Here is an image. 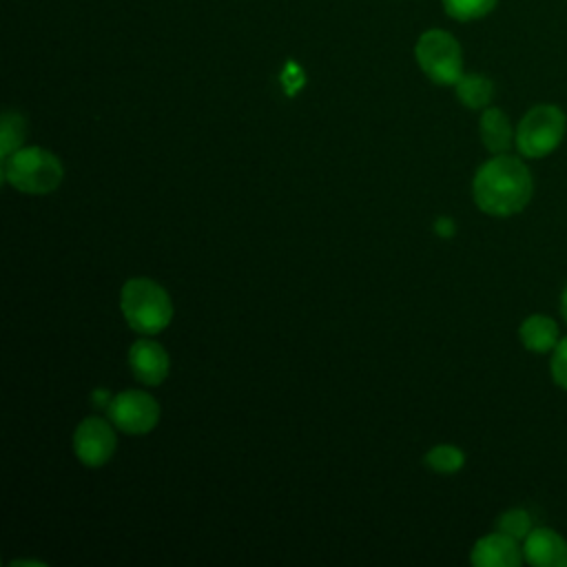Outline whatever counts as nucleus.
I'll return each mask as SVG.
<instances>
[{
    "label": "nucleus",
    "instance_id": "nucleus-4",
    "mask_svg": "<svg viewBox=\"0 0 567 567\" xmlns=\"http://www.w3.org/2000/svg\"><path fill=\"white\" fill-rule=\"evenodd\" d=\"M567 117L556 104L532 106L516 126L514 146L523 157L538 159L549 155L563 140Z\"/></svg>",
    "mask_w": 567,
    "mask_h": 567
},
{
    "label": "nucleus",
    "instance_id": "nucleus-14",
    "mask_svg": "<svg viewBox=\"0 0 567 567\" xmlns=\"http://www.w3.org/2000/svg\"><path fill=\"white\" fill-rule=\"evenodd\" d=\"M27 137V120L18 111H4L0 117V157L22 148Z\"/></svg>",
    "mask_w": 567,
    "mask_h": 567
},
{
    "label": "nucleus",
    "instance_id": "nucleus-7",
    "mask_svg": "<svg viewBox=\"0 0 567 567\" xmlns=\"http://www.w3.org/2000/svg\"><path fill=\"white\" fill-rule=\"evenodd\" d=\"M117 447L115 432L106 419L86 416L73 432V450L82 465L102 467L111 461Z\"/></svg>",
    "mask_w": 567,
    "mask_h": 567
},
{
    "label": "nucleus",
    "instance_id": "nucleus-20",
    "mask_svg": "<svg viewBox=\"0 0 567 567\" xmlns=\"http://www.w3.org/2000/svg\"><path fill=\"white\" fill-rule=\"evenodd\" d=\"M560 315H563V319L567 323V286L563 288V295H560Z\"/></svg>",
    "mask_w": 567,
    "mask_h": 567
},
{
    "label": "nucleus",
    "instance_id": "nucleus-6",
    "mask_svg": "<svg viewBox=\"0 0 567 567\" xmlns=\"http://www.w3.org/2000/svg\"><path fill=\"white\" fill-rule=\"evenodd\" d=\"M111 423L124 434H146L159 421V403L144 390H124L106 408Z\"/></svg>",
    "mask_w": 567,
    "mask_h": 567
},
{
    "label": "nucleus",
    "instance_id": "nucleus-5",
    "mask_svg": "<svg viewBox=\"0 0 567 567\" xmlns=\"http://www.w3.org/2000/svg\"><path fill=\"white\" fill-rule=\"evenodd\" d=\"M416 62L436 84H456L463 75V51L458 40L441 29H430L416 40Z\"/></svg>",
    "mask_w": 567,
    "mask_h": 567
},
{
    "label": "nucleus",
    "instance_id": "nucleus-9",
    "mask_svg": "<svg viewBox=\"0 0 567 567\" xmlns=\"http://www.w3.org/2000/svg\"><path fill=\"white\" fill-rule=\"evenodd\" d=\"M128 365L133 377L144 385H159L168 377L171 361L164 346L142 337L128 350Z\"/></svg>",
    "mask_w": 567,
    "mask_h": 567
},
{
    "label": "nucleus",
    "instance_id": "nucleus-12",
    "mask_svg": "<svg viewBox=\"0 0 567 567\" xmlns=\"http://www.w3.org/2000/svg\"><path fill=\"white\" fill-rule=\"evenodd\" d=\"M518 337H520V343L529 352H538V354L551 352L556 348V343L560 341L558 323L547 315H529L520 323Z\"/></svg>",
    "mask_w": 567,
    "mask_h": 567
},
{
    "label": "nucleus",
    "instance_id": "nucleus-3",
    "mask_svg": "<svg viewBox=\"0 0 567 567\" xmlns=\"http://www.w3.org/2000/svg\"><path fill=\"white\" fill-rule=\"evenodd\" d=\"M64 177V168L47 148L27 146L2 157V179L20 193L47 195L53 193Z\"/></svg>",
    "mask_w": 567,
    "mask_h": 567
},
{
    "label": "nucleus",
    "instance_id": "nucleus-8",
    "mask_svg": "<svg viewBox=\"0 0 567 567\" xmlns=\"http://www.w3.org/2000/svg\"><path fill=\"white\" fill-rule=\"evenodd\" d=\"M518 543L520 540L496 529L474 543L470 560L474 567H518L525 558Z\"/></svg>",
    "mask_w": 567,
    "mask_h": 567
},
{
    "label": "nucleus",
    "instance_id": "nucleus-19",
    "mask_svg": "<svg viewBox=\"0 0 567 567\" xmlns=\"http://www.w3.org/2000/svg\"><path fill=\"white\" fill-rule=\"evenodd\" d=\"M436 233H439V235L450 237V235L454 233V224H452V219H447V217L439 219V221H436Z\"/></svg>",
    "mask_w": 567,
    "mask_h": 567
},
{
    "label": "nucleus",
    "instance_id": "nucleus-11",
    "mask_svg": "<svg viewBox=\"0 0 567 567\" xmlns=\"http://www.w3.org/2000/svg\"><path fill=\"white\" fill-rule=\"evenodd\" d=\"M478 128H481L483 146H485L492 155H503V153H507V151L514 146L516 131L512 128L509 117H507L501 109H496V106L483 109Z\"/></svg>",
    "mask_w": 567,
    "mask_h": 567
},
{
    "label": "nucleus",
    "instance_id": "nucleus-16",
    "mask_svg": "<svg viewBox=\"0 0 567 567\" xmlns=\"http://www.w3.org/2000/svg\"><path fill=\"white\" fill-rule=\"evenodd\" d=\"M498 0H443V7L450 18L467 22V20H478L487 16Z\"/></svg>",
    "mask_w": 567,
    "mask_h": 567
},
{
    "label": "nucleus",
    "instance_id": "nucleus-10",
    "mask_svg": "<svg viewBox=\"0 0 567 567\" xmlns=\"http://www.w3.org/2000/svg\"><path fill=\"white\" fill-rule=\"evenodd\" d=\"M523 556L534 567H567V540L549 527H534L523 540Z\"/></svg>",
    "mask_w": 567,
    "mask_h": 567
},
{
    "label": "nucleus",
    "instance_id": "nucleus-13",
    "mask_svg": "<svg viewBox=\"0 0 567 567\" xmlns=\"http://www.w3.org/2000/svg\"><path fill=\"white\" fill-rule=\"evenodd\" d=\"M454 89H456V97L467 109H487V104L494 97L492 80L481 73H463L454 84Z\"/></svg>",
    "mask_w": 567,
    "mask_h": 567
},
{
    "label": "nucleus",
    "instance_id": "nucleus-1",
    "mask_svg": "<svg viewBox=\"0 0 567 567\" xmlns=\"http://www.w3.org/2000/svg\"><path fill=\"white\" fill-rule=\"evenodd\" d=\"M534 193V179L527 164L514 155H494L474 175V204L492 217L520 213Z\"/></svg>",
    "mask_w": 567,
    "mask_h": 567
},
{
    "label": "nucleus",
    "instance_id": "nucleus-2",
    "mask_svg": "<svg viewBox=\"0 0 567 567\" xmlns=\"http://www.w3.org/2000/svg\"><path fill=\"white\" fill-rule=\"evenodd\" d=\"M120 308L126 323L140 334H157L173 319L168 292L148 277H133L122 286Z\"/></svg>",
    "mask_w": 567,
    "mask_h": 567
},
{
    "label": "nucleus",
    "instance_id": "nucleus-18",
    "mask_svg": "<svg viewBox=\"0 0 567 567\" xmlns=\"http://www.w3.org/2000/svg\"><path fill=\"white\" fill-rule=\"evenodd\" d=\"M549 370H551V379L558 388L567 390V337H563L556 348L551 350V359H549Z\"/></svg>",
    "mask_w": 567,
    "mask_h": 567
},
{
    "label": "nucleus",
    "instance_id": "nucleus-15",
    "mask_svg": "<svg viewBox=\"0 0 567 567\" xmlns=\"http://www.w3.org/2000/svg\"><path fill=\"white\" fill-rule=\"evenodd\" d=\"M465 463V454L463 450H458L456 445H434L427 454H425V465L432 467L439 474H454L463 467Z\"/></svg>",
    "mask_w": 567,
    "mask_h": 567
},
{
    "label": "nucleus",
    "instance_id": "nucleus-17",
    "mask_svg": "<svg viewBox=\"0 0 567 567\" xmlns=\"http://www.w3.org/2000/svg\"><path fill=\"white\" fill-rule=\"evenodd\" d=\"M496 529L503 532V534H507V536H512V538H516V540H525L527 534H529L534 527H532L529 514H527L525 509H520V507H514V509H507V512H503V514L498 516Z\"/></svg>",
    "mask_w": 567,
    "mask_h": 567
}]
</instances>
